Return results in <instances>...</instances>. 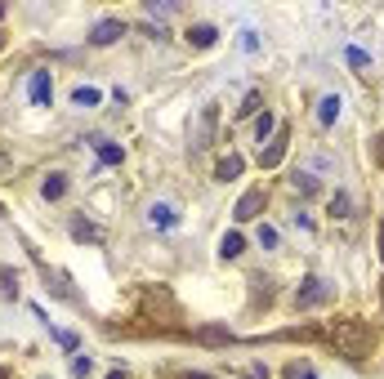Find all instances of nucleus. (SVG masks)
I'll use <instances>...</instances> for the list:
<instances>
[{
  "label": "nucleus",
  "instance_id": "nucleus-1",
  "mask_svg": "<svg viewBox=\"0 0 384 379\" xmlns=\"http://www.w3.org/2000/svg\"><path fill=\"white\" fill-rule=\"evenodd\" d=\"M322 339L349 361H362L366 348H371V330H366V322H357V317H344V322L322 326Z\"/></svg>",
  "mask_w": 384,
  "mask_h": 379
},
{
  "label": "nucleus",
  "instance_id": "nucleus-2",
  "mask_svg": "<svg viewBox=\"0 0 384 379\" xmlns=\"http://www.w3.org/2000/svg\"><path fill=\"white\" fill-rule=\"evenodd\" d=\"M214 130H219V112H214V107H201V116L192 120V130H188V148L192 152H206L214 143Z\"/></svg>",
  "mask_w": 384,
  "mask_h": 379
},
{
  "label": "nucleus",
  "instance_id": "nucleus-3",
  "mask_svg": "<svg viewBox=\"0 0 384 379\" xmlns=\"http://www.w3.org/2000/svg\"><path fill=\"white\" fill-rule=\"evenodd\" d=\"M331 295H335L331 281H322V277H304V281H299V290H295V308H317V303H327Z\"/></svg>",
  "mask_w": 384,
  "mask_h": 379
},
{
  "label": "nucleus",
  "instance_id": "nucleus-4",
  "mask_svg": "<svg viewBox=\"0 0 384 379\" xmlns=\"http://www.w3.org/2000/svg\"><path fill=\"white\" fill-rule=\"evenodd\" d=\"M286 143H291V130H277V134H273V139H268V148H259V165L263 170H273V165H282V156H286Z\"/></svg>",
  "mask_w": 384,
  "mask_h": 379
},
{
  "label": "nucleus",
  "instance_id": "nucleus-5",
  "mask_svg": "<svg viewBox=\"0 0 384 379\" xmlns=\"http://www.w3.org/2000/svg\"><path fill=\"white\" fill-rule=\"evenodd\" d=\"M263 201H268V197H263V188H250L246 197L237 201V210H233V219H237V223H250V219H259V210H263Z\"/></svg>",
  "mask_w": 384,
  "mask_h": 379
},
{
  "label": "nucleus",
  "instance_id": "nucleus-6",
  "mask_svg": "<svg viewBox=\"0 0 384 379\" xmlns=\"http://www.w3.org/2000/svg\"><path fill=\"white\" fill-rule=\"evenodd\" d=\"M125 36V22L121 18H103V22H94V32H90V45H112V41H121Z\"/></svg>",
  "mask_w": 384,
  "mask_h": 379
},
{
  "label": "nucleus",
  "instance_id": "nucleus-7",
  "mask_svg": "<svg viewBox=\"0 0 384 379\" xmlns=\"http://www.w3.org/2000/svg\"><path fill=\"white\" fill-rule=\"evenodd\" d=\"M27 94H32L36 107H50V103H54V81H50V71H32Z\"/></svg>",
  "mask_w": 384,
  "mask_h": 379
},
{
  "label": "nucleus",
  "instance_id": "nucleus-8",
  "mask_svg": "<svg viewBox=\"0 0 384 379\" xmlns=\"http://www.w3.org/2000/svg\"><path fill=\"white\" fill-rule=\"evenodd\" d=\"M148 223H152V228H174V223H179L174 205H170V201H157V205H148Z\"/></svg>",
  "mask_w": 384,
  "mask_h": 379
},
{
  "label": "nucleus",
  "instance_id": "nucleus-9",
  "mask_svg": "<svg viewBox=\"0 0 384 379\" xmlns=\"http://www.w3.org/2000/svg\"><path fill=\"white\" fill-rule=\"evenodd\" d=\"M214 41H219V32H214L210 22H192L188 27V45H197V50H210Z\"/></svg>",
  "mask_w": 384,
  "mask_h": 379
},
{
  "label": "nucleus",
  "instance_id": "nucleus-10",
  "mask_svg": "<svg viewBox=\"0 0 384 379\" xmlns=\"http://www.w3.org/2000/svg\"><path fill=\"white\" fill-rule=\"evenodd\" d=\"M63 192H67V174H58V170H54V174H45V183H41V197L45 201H58Z\"/></svg>",
  "mask_w": 384,
  "mask_h": 379
},
{
  "label": "nucleus",
  "instance_id": "nucleus-11",
  "mask_svg": "<svg viewBox=\"0 0 384 379\" xmlns=\"http://www.w3.org/2000/svg\"><path fill=\"white\" fill-rule=\"evenodd\" d=\"M242 165H246V161H242V156H237V152H228V156H224V161H219V165H214V179H224V183H228V179H237V174H242Z\"/></svg>",
  "mask_w": 384,
  "mask_h": 379
},
{
  "label": "nucleus",
  "instance_id": "nucleus-12",
  "mask_svg": "<svg viewBox=\"0 0 384 379\" xmlns=\"http://www.w3.org/2000/svg\"><path fill=\"white\" fill-rule=\"evenodd\" d=\"M291 188L299 192V197H313V192H317V179L308 174V170H295V174H291Z\"/></svg>",
  "mask_w": 384,
  "mask_h": 379
},
{
  "label": "nucleus",
  "instance_id": "nucleus-13",
  "mask_svg": "<svg viewBox=\"0 0 384 379\" xmlns=\"http://www.w3.org/2000/svg\"><path fill=\"white\" fill-rule=\"evenodd\" d=\"M242 250H246L242 232H228V237L219 241V254H224V259H237V254H242Z\"/></svg>",
  "mask_w": 384,
  "mask_h": 379
},
{
  "label": "nucleus",
  "instance_id": "nucleus-14",
  "mask_svg": "<svg viewBox=\"0 0 384 379\" xmlns=\"http://www.w3.org/2000/svg\"><path fill=\"white\" fill-rule=\"evenodd\" d=\"M99 99H103V94L94 90V85H81V90L71 94V103H76V107H99Z\"/></svg>",
  "mask_w": 384,
  "mask_h": 379
},
{
  "label": "nucleus",
  "instance_id": "nucleus-15",
  "mask_svg": "<svg viewBox=\"0 0 384 379\" xmlns=\"http://www.w3.org/2000/svg\"><path fill=\"white\" fill-rule=\"evenodd\" d=\"M71 237H76V241H103V232L94 223H85V219H76V223H71Z\"/></svg>",
  "mask_w": 384,
  "mask_h": 379
},
{
  "label": "nucleus",
  "instance_id": "nucleus-16",
  "mask_svg": "<svg viewBox=\"0 0 384 379\" xmlns=\"http://www.w3.org/2000/svg\"><path fill=\"white\" fill-rule=\"evenodd\" d=\"M335 116H340V99H335V94H327V99H322L317 120H322V125H335Z\"/></svg>",
  "mask_w": 384,
  "mask_h": 379
},
{
  "label": "nucleus",
  "instance_id": "nucleus-17",
  "mask_svg": "<svg viewBox=\"0 0 384 379\" xmlns=\"http://www.w3.org/2000/svg\"><path fill=\"white\" fill-rule=\"evenodd\" d=\"M259 103H263V94H259V90H250L246 99H242V107H237V116H255V112H259Z\"/></svg>",
  "mask_w": 384,
  "mask_h": 379
},
{
  "label": "nucleus",
  "instance_id": "nucleus-18",
  "mask_svg": "<svg viewBox=\"0 0 384 379\" xmlns=\"http://www.w3.org/2000/svg\"><path fill=\"white\" fill-rule=\"evenodd\" d=\"M99 161H103V165H121V148H112V143H99Z\"/></svg>",
  "mask_w": 384,
  "mask_h": 379
},
{
  "label": "nucleus",
  "instance_id": "nucleus-19",
  "mask_svg": "<svg viewBox=\"0 0 384 379\" xmlns=\"http://www.w3.org/2000/svg\"><path fill=\"white\" fill-rule=\"evenodd\" d=\"M255 139H259V143H268V139H273V116H268V112L255 120Z\"/></svg>",
  "mask_w": 384,
  "mask_h": 379
},
{
  "label": "nucleus",
  "instance_id": "nucleus-20",
  "mask_svg": "<svg viewBox=\"0 0 384 379\" xmlns=\"http://www.w3.org/2000/svg\"><path fill=\"white\" fill-rule=\"evenodd\" d=\"M331 214L335 219H349V197H344V192H335V197H331Z\"/></svg>",
  "mask_w": 384,
  "mask_h": 379
},
{
  "label": "nucleus",
  "instance_id": "nucleus-21",
  "mask_svg": "<svg viewBox=\"0 0 384 379\" xmlns=\"http://www.w3.org/2000/svg\"><path fill=\"white\" fill-rule=\"evenodd\" d=\"M90 371H94V357H85V352H81V357L71 361V375H81V379H85Z\"/></svg>",
  "mask_w": 384,
  "mask_h": 379
},
{
  "label": "nucleus",
  "instance_id": "nucleus-22",
  "mask_svg": "<svg viewBox=\"0 0 384 379\" xmlns=\"http://www.w3.org/2000/svg\"><path fill=\"white\" fill-rule=\"evenodd\" d=\"M259 246H263V250H277V232H273L268 223L259 228Z\"/></svg>",
  "mask_w": 384,
  "mask_h": 379
},
{
  "label": "nucleus",
  "instance_id": "nucleus-23",
  "mask_svg": "<svg viewBox=\"0 0 384 379\" xmlns=\"http://www.w3.org/2000/svg\"><path fill=\"white\" fill-rule=\"evenodd\" d=\"M201 339H210V344H224V339H233V335H228V330H214V326H210V330H201Z\"/></svg>",
  "mask_w": 384,
  "mask_h": 379
},
{
  "label": "nucleus",
  "instance_id": "nucleus-24",
  "mask_svg": "<svg viewBox=\"0 0 384 379\" xmlns=\"http://www.w3.org/2000/svg\"><path fill=\"white\" fill-rule=\"evenodd\" d=\"M344 58H349V63H353V67H366V63H371V58H366L362 50H344Z\"/></svg>",
  "mask_w": 384,
  "mask_h": 379
},
{
  "label": "nucleus",
  "instance_id": "nucleus-25",
  "mask_svg": "<svg viewBox=\"0 0 384 379\" xmlns=\"http://www.w3.org/2000/svg\"><path fill=\"white\" fill-rule=\"evenodd\" d=\"M376 165L384 170V134H380V139H376Z\"/></svg>",
  "mask_w": 384,
  "mask_h": 379
},
{
  "label": "nucleus",
  "instance_id": "nucleus-26",
  "mask_svg": "<svg viewBox=\"0 0 384 379\" xmlns=\"http://www.w3.org/2000/svg\"><path fill=\"white\" fill-rule=\"evenodd\" d=\"M380 259H384V223H380Z\"/></svg>",
  "mask_w": 384,
  "mask_h": 379
},
{
  "label": "nucleus",
  "instance_id": "nucleus-27",
  "mask_svg": "<svg viewBox=\"0 0 384 379\" xmlns=\"http://www.w3.org/2000/svg\"><path fill=\"white\" fill-rule=\"evenodd\" d=\"M107 379H125V375H121V371H112V375H107Z\"/></svg>",
  "mask_w": 384,
  "mask_h": 379
},
{
  "label": "nucleus",
  "instance_id": "nucleus-28",
  "mask_svg": "<svg viewBox=\"0 0 384 379\" xmlns=\"http://www.w3.org/2000/svg\"><path fill=\"white\" fill-rule=\"evenodd\" d=\"M188 379H210V375H188Z\"/></svg>",
  "mask_w": 384,
  "mask_h": 379
},
{
  "label": "nucleus",
  "instance_id": "nucleus-29",
  "mask_svg": "<svg viewBox=\"0 0 384 379\" xmlns=\"http://www.w3.org/2000/svg\"><path fill=\"white\" fill-rule=\"evenodd\" d=\"M0 50H5V36H0Z\"/></svg>",
  "mask_w": 384,
  "mask_h": 379
},
{
  "label": "nucleus",
  "instance_id": "nucleus-30",
  "mask_svg": "<svg viewBox=\"0 0 384 379\" xmlns=\"http://www.w3.org/2000/svg\"><path fill=\"white\" fill-rule=\"evenodd\" d=\"M0 18H5V5H0Z\"/></svg>",
  "mask_w": 384,
  "mask_h": 379
},
{
  "label": "nucleus",
  "instance_id": "nucleus-31",
  "mask_svg": "<svg viewBox=\"0 0 384 379\" xmlns=\"http://www.w3.org/2000/svg\"><path fill=\"white\" fill-rule=\"evenodd\" d=\"M0 379H9V375H5V371H0Z\"/></svg>",
  "mask_w": 384,
  "mask_h": 379
},
{
  "label": "nucleus",
  "instance_id": "nucleus-32",
  "mask_svg": "<svg viewBox=\"0 0 384 379\" xmlns=\"http://www.w3.org/2000/svg\"><path fill=\"white\" fill-rule=\"evenodd\" d=\"M304 379H313V375H308V371H304Z\"/></svg>",
  "mask_w": 384,
  "mask_h": 379
}]
</instances>
